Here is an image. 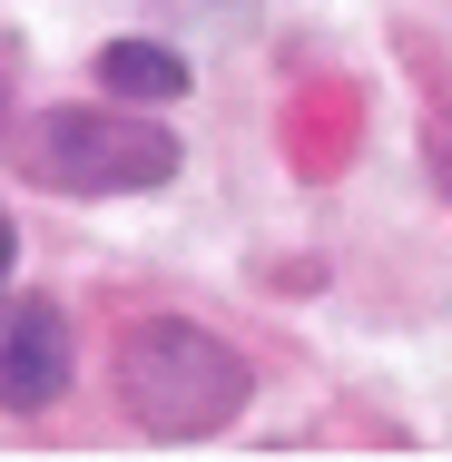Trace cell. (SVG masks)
<instances>
[{"instance_id": "6da1fadb", "label": "cell", "mask_w": 452, "mask_h": 462, "mask_svg": "<svg viewBox=\"0 0 452 462\" xmlns=\"http://www.w3.org/2000/svg\"><path fill=\"white\" fill-rule=\"evenodd\" d=\"M246 393H256L246 355L217 325H197V315H138L118 335V403H128V423L148 443H207V433H226L246 413Z\"/></svg>"}, {"instance_id": "7a4b0ae2", "label": "cell", "mask_w": 452, "mask_h": 462, "mask_svg": "<svg viewBox=\"0 0 452 462\" xmlns=\"http://www.w3.org/2000/svg\"><path fill=\"white\" fill-rule=\"evenodd\" d=\"M30 178L60 197H148L178 178V128L128 108H40L30 128Z\"/></svg>"}, {"instance_id": "3957f363", "label": "cell", "mask_w": 452, "mask_h": 462, "mask_svg": "<svg viewBox=\"0 0 452 462\" xmlns=\"http://www.w3.org/2000/svg\"><path fill=\"white\" fill-rule=\"evenodd\" d=\"M69 393V325L50 295L0 305V413H50Z\"/></svg>"}, {"instance_id": "277c9868", "label": "cell", "mask_w": 452, "mask_h": 462, "mask_svg": "<svg viewBox=\"0 0 452 462\" xmlns=\"http://www.w3.org/2000/svg\"><path fill=\"white\" fill-rule=\"evenodd\" d=\"M89 69H98V89H108V98H138V108H178V98L197 89V69H187L168 40H108Z\"/></svg>"}, {"instance_id": "5b68a950", "label": "cell", "mask_w": 452, "mask_h": 462, "mask_svg": "<svg viewBox=\"0 0 452 462\" xmlns=\"http://www.w3.org/2000/svg\"><path fill=\"white\" fill-rule=\"evenodd\" d=\"M10 266H20V226L0 217V285H10Z\"/></svg>"}, {"instance_id": "8992f818", "label": "cell", "mask_w": 452, "mask_h": 462, "mask_svg": "<svg viewBox=\"0 0 452 462\" xmlns=\"http://www.w3.org/2000/svg\"><path fill=\"white\" fill-rule=\"evenodd\" d=\"M158 10H187V0H158ZM197 10H207V0H197ZM217 10H226V20H246L256 0H217Z\"/></svg>"}, {"instance_id": "52a82bcc", "label": "cell", "mask_w": 452, "mask_h": 462, "mask_svg": "<svg viewBox=\"0 0 452 462\" xmlns=\"http://www.w3.org/2000/svg\"><path fill=\"white\" fill-rule=\"evenodd\" d=\"M0 108H10V79H0Z\"/></svg>"}]
</instances>
